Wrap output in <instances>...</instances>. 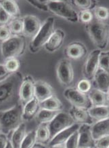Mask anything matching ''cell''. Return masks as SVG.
Masks as SVG:
<instances>
[{"label":"cell","mask_w":109,"mask_h":148,"mask_svg":"<svg viewBox=\"0 0 109 148\" xmlns=\"http://www.w3.org/2000/svg\"><path fill=\"white\" fill-rule=\"evenodd\" d=\"M19 71L12 73L0 83V112L14 108L20 103V87L23 79Z\"/></svg>","instance_id":"1"},{"label":"cell","mask_w":109,"mask_h":148,"mask_svg":"<svg viewBox=\"0 0 109 148\" xmlns=\"http://www.w3.org/2000/svg\"><path fill=\"white\" fill-rule=\"evenodd\" d=\"M85 30L98 50L101 51L107 50L109 40L108 23L93 18L91 22L85 25Z\"/></svg>","instance_id":"2"},{"label":"cell","mask_w":109,"mask_h":148,"mask_svg":"<svg viewBox=\"0 0 109 148\" xmlns=\"http://www.w3.org/2000/svg\"><path fill=\"white\" fill-rule=\"evenodd\" d=\"M23 107L20 103L10 110L0 112L1 132L9 135L24 122L22 117Z\"/></svg>","instance_id":"3"},{"label":"cell","mask_w":109,"mask_h":148,"mask_svg":"<svg viewBox=\"0 0 109 148\" xmlns=\"http://www.w3.org/2000/svg\"><path fill=\"white\" fill-rule=\"evenodd\" d=\"M27 48L26 38L23 36H12L9 40L1 44L3 59L17 58L25 53Z\"/></svg>","instance_id":"4"},{"label":"cell","mask_w":109,"mask_h":148,"mask_svg":"<svg viewBox=\"0 0 109 148\" xmlns=\"http://www.w3.org/2000/svg\"><path fill=\"white\" fill-rule=\"evenodd\" d=\"M54 23L55 19L54 17H49L43 23L37 34L31 40L29 44V50L32 53H36L44 47L55 31Z\"/></svg>","instance_id":"5"},{"label":"cell","mask_w":109,"mask_h":148,"mask_svg":"<svg viewBox=\"0 0 109 148\" xmlns=\"http://www.w3.org/2000/svg\"><path fill=\"white\" fill-rule=\"evenodd\" d=\"M48 10L71 23L79 21L78 13L67 1H48Z\"/></svg>","instance_id":"6"},{"label":"cell","mask_w":109,"mask_h":148,"mask_svg":"<svg viewBox=\"0 0 109 148\" xmlns=\"http://www.w3.org/2000/svg\"><path fill=\"white\" fill-rule=\"evenodd\" d=\"M58 80L63 87L71 88L74 82L75 72L71 60L67 58L60 60L56 66Z\"/></svg>","instance_id":"7"},{"label":"cell","mask_w":109,"mask_h":148,"mask_svg":"<svg viewBox=\"0 0 109 148\" xmlns=\"http://www.w3.org/2000/svg\"><path fill=\"white\" fill-rule=\"evenodd\" d=\"M76 124L75 121L67 112L61 111L57 114L55 118L48 124V128L49 129L50 140L54 138L60 132L63 131L67 128Z\"/></svg>","instance_id":"8"},{"label":"cell","mask_w":109,"mask_h":148,"mask_svg":"<svg viewBox=\"0 0 109 148\" xmlns=\"http://www.w3.org/2000/svg\"><path fill=\"white\" fill-rule=\"evenodd\" d=\"M64 97L72 105V107L88 110L91 104L88 95L83 94L76 88H68L64 91Z\"/></svg>","instance_id":"9"},{"label":"cell","mask_w":109,"mask_h":148,"mask_svg":"<svg viewBox=\"0 0 109 148\" xmlns=\"http://www.w3.org/2000/svg\"><path fill=\"white\" fill-rule=\"evenodd\" d=\"M101 50H93L87 56L86 61L83 68V75L85 79L93 80L96 73L99 69L98 58Z\"/></svg>","instance_id":"10"},{"label":"cell","mask_w":109,"mask_h":148,"mask_svg":"<svg viewBox=\"0 0 109 148\" xmlns=\"http://www.w3.org/2000/svg\"><path fill=\"white\" fill-rule=\"evenodd\" d=\"M19 95L20 103L22 107L35 98V80L31 75L23 77Z\"/></svg>","instance_id":"11"},{"label":"cell","mask_w":109,"mask_h":148,"mask_svg":"<svg viewBox=\"0 0 109 148\" xmlns=\"http://www.w3.org/2000/svg\"><path fill=\"white\" fill-rule=\"evenodd\" d=\"M23 22L22 36L25 38L33 40L42 26V22L33 15H27L22 17Z\"/></svg>","instance_id":"12"},{"label":"cell","mask_w":109,"mask_h":148,"mask_svg":"<svg viewBox=\"0 0 109 148\" xmlns=\"http://www.w3.org/2000/svg\"><path fill=\"white\" fill-rule=\"evenodd\" d=\"M87 54V49L83 43L73 42L70 43L65 50V54L69 60H79L85 57Z\"/></svg>","instance_id":"13"},{"label":"cell","mask_w":109,"mask_h":148,"mask_svg":"<svg viewBox=\"0 0 109 148\" xmlns=\"http://www.w3.org/2000/svg\"><path fill=\"white\" fill-rule=\"evenodd\" d=\"M55 95V91L50 84L43 80L35 81V97L41 103Z\"/></svg>","instance_id":"14"},{"label":"cell","mask_w":109,"mask_h":148,"mask_svg":"<svg viewBox=\"0 0 109 148\" xmlns=\"http://www.w3.org/2000/svg\"><path fill=\"white\" fill-rule=\"evenodd\" d=\"M79 148L94 147L95 141L91 132V125L81 124L78 129Z\"/></svg>","instance_id":"15"},{"label":"cell","mask_w":109,"mask_h":148,"mask_svg":"<svg viewBox=\"0 0 109 148\" xmlns=\"http://www.w3.org/2000/svg\"><path fill=\"white\" fill-rule=\"evenodd\" d=\"M65 38V33L60 29H55L48 42L44 46L45 49L49 52H54L59 50L63 45Z\"/></svg>","instance_id":"16"},{"label":"cell","mask_w":109,"mask_h":148,"mask_svg":"<svg viewBox=\"0 0 109 148\" xmlns=\"http://www.w3.org/2000/svg\"><path fill=\"white\" fill-rule=\"evenodd\" d=\"M69 114L76 124H87V125H92L94 123L92 118L89 116L88 111L85 109L77 108L75 107H72L69 111Z\"/></svg>","instance_id":"17"},{"label":"cell","mask_w":109,"mask_h":148,"mask_svg":"<svg viewBox=\"0 0 109 148\" xmlns=\"http://www.w3.org/2000/svg\"><path fill=\"white\" fill-rule=\"evenodd\" d=\"M91 132L94 141L109 136V119L94 122L91 125Z\"/></svg>","instance_id":"18"},{"label":"cell","mask_w":109,"mask_h":148,"mask_svg":"<svg viewBox=\"0 0 109 148\" xmlns=\"http://www.w3.org/2000/svg\"><path fill=\"white\" fill-rule=\"evenodd\" d=\"M87 95L90 100L91 107L108 106V93L104 92L94 88H91Z\"/></svg>","instance_id":"19"},{"label":"cell","mask_w":109,"mask_h":148,"mask_svg":"<svg viewBox=\"0 0 109 148\" xmlns=\"http://www.w3.org/2000/svg\"><path fill=\"white\" fill-rule=\"evenodd\" d=\"M79 124H75L74 125L71 126V127L67 128L63 131L59 132L58 135L50 140L48 143V147L49 146H53L56 145H60V144H65L68 139L71 137L73 134L77 131L79 128Z\"/></svg>","instance_id":"20"},{"label":"cell","mask_w":109,"mask_h":148,"mask_svg":"<svg viewBox=\"0 0 109 148\" xmlns=\"http://www.w3.org/2000/svg\"><path fill=\"white\" fill-rule=\"evenodd\" d=\"M93 80L94 81L96 88L104 92L108 93L109 75L108 72L99 68L95 74Z\"/></svg>","instance_id":"21"},{"label":"cell","mask_w":109,"mask_h":148,"mask_svg":"<svg viewBox=\"0 0 109 148\" xmlns=\"http://www.w3.org/2000/svg\"><path fill=\"white\" fill-rule=\"evenodd\" d=\"M40 110V102L35 97L33 100L29 101L23 107L22 117L24 122L31 121V120L34 119Z\"/></svg>","instance_id":"22"},{"label":"cell","mask_w":109,"mask_h":148,"mask_svg":"<svg viewBox=\"0 0 109 148\" xmlns=\"http://www.w3.org/2000/svg\"><path fill=\"white\" fill-rule=\"evenodd\" d=\"M11 133V137L9 141L13 148H20L27 133L26 124L23 122Z\"/></svg>","instance_id":"23"},{"label":"cell","mask_w":109,"mask_h":148,"mask_svg":"<svg viewBox=\"0 0 109 148\" xmlns=\"http://www.w3.org/2000/svg\"><path fill=\"white\" fill-rule=\"evenodd\" d=\"M87 111L94 122L108 119L109 118L108 106L91 107Z\"/></svg>","instance_id":"24"},{"label":"cell","mask_w":109,"mask_h":148,"mask_svg":"<svg viewBox=\"0 0 109 148\" xmlns=\"http://www.w3.org/2000/svg\"><path fill=\"white\" fill-rule=\"evenodd\" d=\"M0 5L5 10L12 19L21 18V13L18 3L13 0H1Z\"/></svg>","instance_id":"25"},{"label":"cell","mask_w":109,"mask_h":148,"mask_svg":"<svg viewBox=\"0 0 109 148\" xmlns=\"http://www.w3.org/2000/svg\"><path fill=\"white\" fill-rule=\"evenodd\" d=\"M40 109L54 112H60L63 109V104L56 95L40 103Z\"/></svg>","instance_id":"26"},{"label":"cell","mask_w":109,"mask_h":148,"mask_svg":"<svg viewBox=\"0 0 109 148\" xmlns=\"http://www.w3.org/2000/svg\"><path fill=\"white\" fill-rule=\"evenodd\" d=\"M35 135L37 143L44 145L48 144L50 141V135L48 124H39L35 130Z\"/></svg>","instance_id":"27"},{"label":"cell","mask_w":109,"mask_h":148,"mask_svg":"<svg viewBox=\"0 0 109 148\" xmlns=\"http://www.w3.org/2000/svg\"><path fill=\"white\" fill-rule=\"evenodd\" d=\"M59 112H54V111L40 109V110L39 111L37 114L36 115L35 119L37 123L38 124H48L57 116V114Z\"/></svg>","instance_id":"28"},{"label":"cell","mask_w":109,"mask_h":148,"mask_svg":"<svg viewBox=\"0 0 109 148\" xmlns=\"http://www.w3.org/2000/svg\"><path fill=\"white\" fill-rule=\"evenodd\" d=\"M71 5L77 8L80 11L91 10L97 6V1L95 0H71L70 1Z\"/></svg>","instance_id":"29"},{"label":"cell","mask_w":109,"mask_h":148,"mask_svg":"<svg viewBox=\"0 0 109 148\" xmlns=\"http://www.w3.org/2000/svg\"><path fill=\"white\" fill-rule=\"evenodd\" d=\"M12 36H22L23 22L22 17L12 19L7 25Z\"/></svg>","instance_id":"30"},{"label":"cell","mask_w":109,"mask_h":148,"mask_svg":"<svg viewBox=\"0 0 109 148\" xmlns=\"http://www.w3.org/2000/svg\"><path fill=\"white\" fill-rule=\"evenodd\" d=\"M94 18L97 20L106 22L108 20L109 10L108 8L102 6H96L92 10Z\"/></svg>","instance_id":"31"},{"label":"cell","mask_w":109,"mask_h":148,"mask_svg":"<svg viewBox=\"0 0 109 148\" xmlns=\"http://www.w3.org/2000/svg\"><path fill=\"white\" fill-rule=\"evenodd\" d=\"M37 143L35 130L27 132L20 148H32Z\"/></svg>","instance_id":"32"},{"label":"cell","mask_w":109,"mask_h":148,"mask_svg":"<svg viewBox=\"0 0 109 148\" xmlns=\"http://www.w3.org/2000/svg\"><path fill=\"white\" fill-rule=\"evenodd\" d=\"M99 68L106 72L109 71V52L108 50L101 51L98 58Z\"/></svg>","instance_id":"33"},{"label":"cell","mask_w":109,"mask_h":148,"mask_svg":"<svg viewBox=\"0 0 109 148\" xmlns=\"http://www.w3.org/2000/svg\"><path fill=\"white\" fill-rule=\"evenodd\" d=\"M4 67L7 71L10 73H14L18 71L20 67V62L18 58H10L4 61Z\"/></svg>","instance_id":"34"},{"label":"cell","mask_w":109,"mask_h":148,"mask_svg":"<svg viewBox=\"0 0 109 148\" xmlns=\"http://www.w3.org/2000/svg\"><path fill=\"white\" fill-rule=\"evenodd\" d=\"M76 88L78 91L83 94L87 95L92 88V85H91V81L83 78L78 82L77 86H76Z\"/></svg>","instance_id":"35"},{"label":"cell","mask_w":109,"mask_h":148,"mask_svg":"<svg viewBox=\"0 0 109 148\" xmlns=\"http://www.w3.org/2000/svg\"><path fill=\"white\" fill-rule=\"evenodd\" d=\"M78 16H79V21L85 25L88 24L94 18L92 11L91 10L80 11L79 14H78Z\"/></svg>","instance_id":"36"},{"label":"cell","mask_w":109,"mask_h":148,"mask_svg":"<svg viewBox=\"0 0 109 148\" xmlns=\"http://www.w3.org/2000/svg\"><path fill=\"white\" fill-rule=\"evenodd\" d=\"M66 148H79V134L78 130L71 136L65 143Z\"/></svg>","instance_id":"37"},{"label":"cell","mask_w":109,"mask_h":148,"mask_svg":"<svg viewBox=\"0 0 109 148\" xmlns=\"http://www.w3.org/2000/svg\"><path fill=\"white\" fill-rule=\"evenodd\" d=\"M28 3L35 8L43 12H48V1H40V0H28Z\"/></svg>","instance_id":"38"},{"label":"cell","mask_w":109,"mask_h":148,"mask_svg":"<svg viewBox=\"0 0 109 148\" xmlns=\"http://www.w3.org/2000/svg\"><path fill=\"white\" fill-rule=\"evenodd\" d=\"M12 36L7 25L0 26V42L3 43L9 40Z\"/></svg>","instance_id":"39"},{"label":"cell","mask_w":109,"mask_h":148,"mask_svg":"<svg viewBox=\"0 0 109 148\" xmlns=\"http://www.w3.org/2000/svg\"><path fill=\"white\" fill-rule=\"evenodd\" d=\"M12 20V18H11V16L0 5V26L7 25Z\"/></svg>","instance_id":"40"},{"label":"cell","mask_w":109,"mask_h":148,"mask_svg":"<svg viewBox=\"0 0 109 148\" xmlns=\"http://www.w3.org/2000/svg\"><path fill=\"white\" fill-rule=\"evenodd\" d=\"M95 148H109V136L95 141Z\"/></svg>","instance_id":"41"},{"label":"cell","mask_w":109,"mask_h":148,"mask_svg":"<svg viewBox=\"0 0 109 148\" xmlns=\"http://www.w3.org/2000/svg\"><path fill=\"white\" fill-rule=\"evenodd\" d=\"M12 73H9L5 69L4 65L0 64V83L3 80H5L7 77L10 76Z\"/></svg>","instance_id":"42"},{"label":"cell","mask_w":109,"mask_h":148,"mask_svg":"<svg viewBox=\"0 0 109 148\" xmlns=\"http://www.w3.org/2000/svg\"><path fill=\"white\" fill-rule=\"evenodd\" d=\"M9 139L7 135L1 132L0 133V148H5L8 143Z\"/></svg>","instance_id":"43"},{"label":"cell","mask_w":109,"mask_h":148,"mask_svg":"<svg viewBox=\"0 0 109 148\" xmlns=\"http://www.w3.org/2000/svg\"><path fill=\"white\" fill-rule=\"evenodd\" d=\"M48 148H66V147H65V144H60V145L49 146Z\"/></svg>","instance_id":"44"},{"label":"cell","mask_w":109,"mask_h":148,"mask_svg":"<svg viewBox=\"0 0 109 148\" xmlns=\"http://www.w3.org/2000/svg\"><path fill=\"white\" fill-rule=\"evenodd\" d=\"M32 148H47V147L44 145H42V144L36 143Z\"/></svg>","instance_id":"45"},{"label":"cell","mask_w":109,"mask_h":148,"mask_svg":"<svg viewBox=\"0 0 109 148\" xmlns=\"http://www.w3.org/2000/svg\"><path fill=\"white\" fill-rule=\"evenodd\" d=\"M5 148H13L12 145V144H11L10 142V141H8V143H7V145L6 147H5Z\"/></svg>","instance_id":"46"},{"label":"cell","mask_w":109,"mask_h":148,"mask_svg":"<svg viewBox=\"0 0 109 148\" xmlns=\"http://www.w3.org/2000/svg\"><path fill=\"white\" fill-rule=\"evenodd\" d=\"M0 133H1V128H0Z\"/></svg>","instance_id":"47"},{"label":"cell","mask_w":109,"mask_h":148,"mask_svg":"<svg viewBox=\"0 0 109 148\" xmlns=\"http://www.w3.org/2000/svg\"><path fill=\"white\" fill-rule=\"evenodd\" d=\"M89 148H94V147H89Z\"/></svg>","instance_id":"48"},{"label":"cell","mask_w":109,"mask_h":148,"mask_svg":"<svg viewBox=\"0 0 109 148\" xmlns=\"http://www.w3.org/2000/svg\"><path fill=\"white\" fill-rule=\"evenodd\" d=\"M94 148H95V147H94Z\"/></svg>","instance_id":"49"}]
</instances>
